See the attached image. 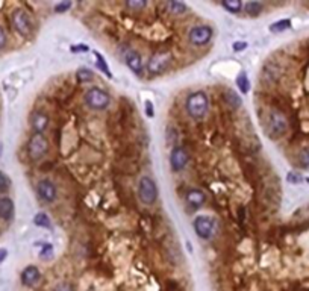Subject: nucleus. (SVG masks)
Masks as SVG:
<instances>
[{
  "mask_svg": "<svg viewBox=\"0 0 309 291\" xmlns=\"http://www.w3.org/2000/svg\"><path fill=\"white\" fill-rule=\"evenodd\" d=\"M288 180H291V182H293V184H297V182L300 180V176H299V175H296V173L293 172V173H289V175H288Z\"/></svg>",
  "mask_w": 309,
  "mask_h": 291,
  "instance_id": "f704fd0d",
  "label": "nucleus"
},
{
  "mask_svg": "<svg viewBox=\"0 0 309 291\" xmlns=\"http://www.w3.org/2000/svg\"><path fill=\"white\" fill-rule=\"evenodd\" d=\"M71 2H61V3H58L56 6H55V11H56V12H65V11H68L70 8H71Z\"/></svg>",
  "mask_w": 309,
  "mask_h": 291,
  "instance_id": "c85d7f7f",
  "label": "nucleus"
},
{
  "mask_svg": "<svg viewBox=\"0 0 309 291\" xmlns=\"http://www.w3.org/2000/svg\"><path fill=\"white\" fill-rule=\"evenodd\" d=\"M49 152V141L43 134H32L28 143V153L33 161L41 159Z\"/></svg>",
  "mask_w": 309,
  "mask_h": 291,
  "instance_id": "0eeeda50",
  "label": "nucleus"
},
{
  "mask_svg": "<svg viewBox=\"0 0 309 291\" xmlns=\"http://www.w3.org/2000/svg\"><path fill=\"white\" fill-rule=\"evenodd\" d=\"M244 9H246V12L250 17H256V15H259L262 12L264 3H261V2H249V3H246Z\"/></svg>",
  "mask_w": 309,
  "mask_h": 291,
  "instance_id": "6ab92c4d",
  "label": "nucleus"
},
{
  "mask_svg": "<svg viewBox=\"0 0 309 291\" xmlns=\"http://www.w3.org/2000/svg\"><path fill=\"white\" fill-rule=\"evenodd\" d=\"M53 291H75V288L67 282H61V284H58L56 287H55Z\"/></svg>",
  "mask_w": 309,
  "mask_h": 291,
  "instance_id": "7c9ffc66",
  "label": "nucleus"
},
{
  "mask_svg": "<svg viewBox=\"0 0 309 291\" xmlns=\"http://www.w3.org/2000/svg\"><path fill=\"white\" fill-rule=\"evenodd\" d=\"M185 200H187V205L191 209H200L206 202V194L202 190H198V188H191L187 193Z\"/></svg>",
  "mask_w": 309,
  "mask_h": 291,
  "instance_id": "4468645a",
  "label": "nucleus"
},
{
  "mask_svg": "<svg viewBox=\"0 0 309 291\" xmlns=\"http://www.w3.org/2000/svg\"><path fill=\"white\" fill-rule=\"evenodd\" d=\"M36 193H38V197L46 204H52L56 200L58 196V190L56 185L53 184L50 179H41L36 185Z\"/></svg>",
  "mask_w": 309,
  "mask_h": 291,
  "instance_id": "9b49d317",
  "label": "nucleus"
},
{
  "mask_svg": "<svg viewBox=\"0 0 309 291\" xmlns=\"http://www.w3.org/2000/svg\"><path fill=\"white\" fill-rule=\"evenodd\" d=\"M9 187H11V179L3 172H0V193H6Z\"/></svg>",
  "mask_w": 309,
  "mask_h": 291,
  "instance_id": "a878e982",
  "label": "nucleus"
},
{
  "mask_svg": "<svg viewBox=\"0 0 309 291\" xmlns=\"http://www.w3.org/2000/svg\"><path fill=\"white\" fill-rule=\"evenodd\" d=\"M93 78H94V73L91 71V70H88V68H81L78 71V81L79 82H88V81H91Z\"/></svg>",
  "mask_w": 309,
  "mask_h": 291,
  "instance_id": "b1692460",
  "label": "nucleus"
},
{
  "mask_svg": "<svg viewBox=\"0 0 309 291\" xmlns=\"http://www.w3.org/2000/svg\"><path fill=\"white\" fill-rule=\"evenodd\" d=\"M152 109H153V105H152V102H149V100H147V102H145V113H147V116H149L150 118L155 116Z\"/></svg>",
  "mask_w": 309,
  "mask_h": 291,
  "instance_id": "72a5a7b5",
  "label": "nucleus"
},
{
  "mask_svg": "<svg viewBox=\"0 0 309 291\" xmlns=\"http://www.w3.org/2000/svg\"><path fill=\"white\" fill-rule=\"evenodd\" d=\"M190 162V153L182 146H176L170 152V166L173 172H182Z\"/></svg>",
  "mask_w": 309,
  "mask_h": 291,
  "instance_id": "9d476101",
  "label": "nucleus"
},
{
  "mask_svg": "<svg viewBox=\"0 0 309 291\" xmlns=\"http://www.w3.org/2000/svg\"><path fill=\"white\" fill-rule=\"evenodd\" d=\"M33 223L40 228H50V218L46 212H38L33 218Z\"/></svg>",
  "mask_w": 309,
  "mask_h": 291,
  "instance_id": "4be33fe9",
  "label": "nucleus"
},
{
  "mask_svg": "<svg viewBox=\"0 0 309 291\" xmlns=\"http://www.w3.org/2000/svg\"><path fill=\"white\" fill-rule=\"evenodd\" d=\"M167 8L174 15H182V14H185L188 11V6L184 2H169L167 3Z\"/></svg>",
  "mask_w": 309,
  "mask_h": 291,
  "instance_id": "aec40b11",
  "label": "nucleus"
},
{
  "mask_svg": "<svg viewBox=\"0 0 309 291\" xmlns=\"http://www.w3.org/2000/svg\"><path fill=\"white\" fill-rule=\"evenodd\" d=\"M138 196L144 205H153L158 200V187L149 176H142L138 182Z\"/></svg>",
  "mask_w": 309,
  "mask_h": 291,
  "instance_id": "20e7f679",
  "label": "nucleus"
},
{
  "mask_svg": "<svg viewBox=\"0 0 309 291\" xmlns=\"http://www.w3.org/2000/svg\"><path fill=\"white\" fill-rule=\"evenodd\" d=\"M214 36V29L208 25H198L191 28L188 32V40L196 47H203L206 46Z\"/></svg>",
  "mask_w": 309,
  "mask_h": 291,
  "instance_id": "39448f33",
  "label": "nucleus"
},
{
  "mask_svg": "<svg viewBox=\"0 0 309 291\" xmlns=\"http://www.w3.org/2000/svg\"><path fill=\"white\" fill-rule=\"evenodd\" d=\"M41 279V273L38 270V267L35 265H28L23 271H22V284L25 287H35Z\"/></svg>",
  "mask_w": 309,
  "mask_h": 291,
  "instance_id": "2eb2a0df",
  "label": "nucleus"
},
{
  "mask_svg": "<svg viewBox=\"0 0 309 291\" xmlns=\"http://www.w3.org/2000/svg\"><path fill=\"white\" fill-rule=\"evenodd\" d=\"M236 85H238L240 91L243 94H247L249 89H250V82H249V78L246 75V71H241L238 76H236Z\"/></svg>",
  "mask_w": 309,
  "mask_h": 291,
  "instance_id": "a211bd4d",
  "label": "nucleus"
},
{
  "mask_svg": "<svg viewBox=\"0 0 309 291\" xmlns=\"http://www.w3.org/2000/svg\"><path fill=\"white\" fill-rule=\"evenodd\" d=\"M185 109L191 118L203 120L209 111V97L205 91H194L185 100Z\"/></svg>",
  "mask_w": 309,
  "mask_h": 291,
  "instance_id": "f257e3e1",
  "label": "nucleus"
},
{
  "mask_svg": "<svg viewBox=\"0 0 309 291\" xmlns=\"http://www.w3.org/2000/svg\"><path fill=\"white\" fill-rule=\"evenodd\" d=\"M85 103L88 108L91 109H96V111H103L109 106L111 103V97L106 93L105 89L99 88V87H93L89 88L86 93H85Z\"/></svg>",
  "mask_w": 309,
  "mask_h": 291,
  "instance_id": "7ed1b4c3",
  "label": "nucleus"
},
{
  "mask_svg": "<svg viewBox=\"0 0 309 291\" xmlns=\"http://www.w3.org/2000/svg\"><path fill=\"white\" fill-rule=\"evenodd\" d=\"M71 52L73 53H86V52H89V47L86 46V44H76V46H73L71 47Z\"/></svg>",
  "mask_w": 309,
  "mask_h": 291,
  "instance_id": "c756f323",
  "label": "nucleus"
},
{
  "mask_svg": "<svg viewBox=\"0 0 309 291\" xmlns=\"http://www.w3.org/2000/svg\"><path fill=\"white\" fill-rule=\"evenodd\" d=\"M225 100H226V103L230 106V108H238V106H241V97L235 93V91H232V89H227L226 93H225Z\"/></svg>",
  "mask_w": 309,
  "mask_h": 291,
  "instance_id": "f3484780",
  "label": "nucleus"
},
{
  "mask_svg": "<svg viewBox=\"0 0 309 291\" xmlns=\"http://www.w3.org/2000/svg\"><path fill=\"white\" fill-rule=\"evenodd\" d=\"M232 47H233L235 52H241V50H244L247 47V43L246 41H236V43H233Z\"/></svg>",
  "mask_w": 309,
  "mask_h": 291,
  "instance_id": "473e14b6",
  "label": "nucleus"
},
{
  "mask_svg": "<svg viewBox=\"0 0 309 291\" xmlns=\"http://www.w3.org/2000/svg\"><path fill=\"white\" fill-rule=\"evenodd\" d=\"M49 116L43 111H35L32 116H30V126L35 134H43L47 131L49 127Z\"/></svg>",
  "mask_w": 309,
  "mask_h": 291,
  "instance_id": "ddd939ff",
  "label": "nucleus"
},
{
  "mask_svg": "<svg viewBox=\"0 0 309 291\" xmlns=\"http://www.w3.org/2000/svg\"><path fill=\"white\" fill-rule=\"evenodd\" d=\"M14 217V202L9 197H0V218L5 222Z\"/></svg>",
  "mask_w": 309,
  "mask_h": 291,
  "instance_id": "dca6fc26",
  "label": "nucleus"
},
{
  "mask_svg": "<svg viewBox=\"0 0 309 291\" xmlns=\"http://www.w3.org/2000/svg\"><path fill=\"white\" fill-rule=\"evenodd\" d=\"M289 28H291V20L285 18V20H279V22H276V23H273V25L270 26V30H271L273 33H279V32H283V30H286V29H289Z\"/></svg>",
  "mask_w": 309,
  "mask_h": 291,
  "instance_id": "412c9836",
  "label": "nucleus"
},
{
  "mask_svg": "<svg viewBox=\"0 0 309 291\" xmlns=\"http://www.w3.org/2000/svg\"><path fill=\"white\" fill-rule=\"evenodd\" d=\"M96 57H97V67L105 73V75L108 76V78H112V75H111V70H109V67L106 65V62H105V59H103V57L100 53H96Z\"/></svg>",
  "mask_w": 309,
  "mask_h": 291,
  "instance_id": "393cba45",
  "label": "nucleus"
},
{
  "mask_svg": "<svg viewBox=\"0 0 309 291\" xmlns=\"http://www.w3.org/2000/svg\"><path fill=\"white\" fill-rule=\"evenodd\" d=\"M194 231L196 233L200 236L202 240H209L211 236L214 235V229H215V222L214 218L209 217V215H198L194 223Z\"/></svg>",
  "mask_w": 309,
  "mask_h": 291,
  "instance_id": "1a4fd4ad",
  "label": "nucleus"
},
{
  "mask_svg": "<svg viewBox=\"0 0 309 291\" xmlns=\"http://www.w3.org/2000/svg\"><path fill=\"white\" fill-rule=\"evenodd\" d=\"M6 255H8L6 249H0V262H3L6 260Z\"/></svg>",
  "mask_w": 309,
  "mask_h": 291,
  "instance_id": "c9c22d12",
  "label": "nucleus"
},
{
  "mask_svg": "<svg viewBox=\"0 0 309 291\" xmlns=\"http://www.w3.org/2000/svg\"><path fill=\"white\" fill-rule=\"evenodd\" d=\"M6 41H8L6 32H5V29L2 26H0V49H3L6 46Z\"/></svg>",
  "mask_w": 309,
  "mask_h": 291,
  "instance_id": "2f4dec72",
  "label": "nucleus"
},
{
  "mask_svg": "<svg viewBox=\"0 0 309 291\" xmlns=\"http://www.w3.org/2000/svg\"><path fill=\"white\" fill-rule=\"evenodd\" d=\"M123 59L126 62V65L129 67L137 76H141L142 75V58L140 52H137L135 49L132 47H127L126 50H123Z\"/></svg>",
  "mask_w": 309,
  "mask_h": 291,
  "instance_id": "f8f14e48",
  "label": "nucleus"
},
{
  "mask_svg": "<svg viewBox=\"0 0 309 291\" xmlns=\"http://www.w3.org/2000/svg\"><path fill=\"white\" fill-rule=\"evenodd\" d=\"M11 22L14 29L22 36H29L32 33V20L25 9H15L11 14Z\"/></svg>",
  "mask_w": 309,
  "mask_h": 291,
  "instance_id": "6e6552de",
  "label": "nucleus"
},
{
  "mask_svg": "<svg viewBox=\"0 0 309 291\" xmlns=\"http://www.w3.org/2000/svg\"><path fill=\"white\" fill-rule=\"evenodd\" d=\"M171 64V55L169 52H158L147 61V71L150 75H162Z\"/></svg>",
  "mask_w": 309,
  "mask_h": 291,
  "instance_id": "423d86ee",
  "label": "nucleus"
},
{
  "mask_svg": "<svg viewBox=\"0 0 309 291\" xmlns=\"http://www.w3.org/2000/svg\"><path fill=\"white\" fill-rule=\"evenodd\" d=\"M41 258L43 260H49V258H52V255H53V247H52V244H44V247H43V250H41Z\"/></svg>",
  "mask_w": 309,
  "mask_h": 291,
  "instance_id": "cd10ccee",
  "label": "nucleus"
},
{
  "mask_svg": "<svg viewBox=\"0 0 309 291\" xmlns=\"http://www.w3.org/2000/svg\"><path fill=\"white\" fill-rule=\"evenodd\" d=\"M288 127H289V121L285 113H282L278 108L270 109L265 118V129L268 135L271 138H282L288 132Z\"/></svg>",
  "mask_w": 309,
  "mask_h": 291,
  "instance_id": "f03ea898",
  "label": "nucleus"
},
{
  "mask_svg": "<svg viewBox=\"0 0 309 291\" xmlns=\"http://www.w3.org/2000/svg\"><path fill=\"white\" fill-rule=\"evenodd\" d=\"M222 6H223L225 9H227L230 14H238V12H241V9H243L241 0H235V2H223Z\"/></svg>",
  "mask_w": 309,
  "mask_h": 291,
  "instance_id": "5701e85b",
  "label": "nucleus"
},
{
  "mask_svg": "<svg viewBox=\"0 0 309 291\" xmlns=\"http://www.w3.org/2000/svg\"><path fill=\"white\" fill-rule=\"evenodd\" d=\"M145 2H135V0H131V2H126V6L129 8V9H135V11H140V9H144L145 8Z\"/></svg>",
  "mask_w": 309,
  "mask_h": 291,
  "instance_id": "bb28decb",
  "label": "nucleus"
}]
</instances>
